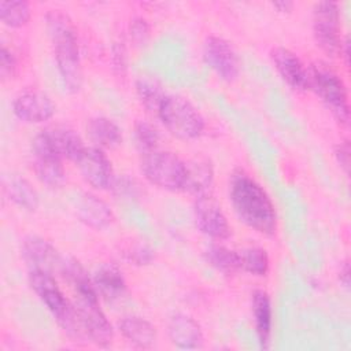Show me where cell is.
Listing matches in <instances>:
<instances>
[{
  "mask_svg": "<svg viewBox=\"0 0 351 351\" xmlns=\"http://www.w3.org/2000/svg\"><path fill=\"white\" fill-rule=\"evenodd\" d=\"M252 314L256 333L263 348L267 347L271 330V304L265 291H255L252 295Z\"/></svg>",
  "mask_w": 351,
  "mask_h": 351,
  "instance_id": "603a6c76",
  "label": "cell"
},
{
  "mask_svg": "<svg viewBox=\"0 0 351 351\" xmlns=\"http://www.w3.org/2000/svg\"><path fill=\"white\" fill-rule=\"evenodd\" d=\"M207 262L217 270L230 274L240 269L239 252L232 251L223 245H211L206 251Z\"/></svg>",
  "mask_w": 351,
  "mask_h": 351,
  "instance_id": "484cf974",
  "label": "cell"
},
{
  "mask_svg": "<svg viewBox=\"0 0 351 351\" xmlns=\"http://www.w3.org/2000/svg\"><path fill=\"white\" fill-rule=\"evenodd\" d=\"M214 180L213 166L206 159H192L185 163V178L182 191L195 195L196 197L211 193Z\"/></svg>",
  "mask_w": 351,
  "mask_h": 351,
  "instance_id": "d6986e66",
  "label": "cell"
},
{
  "mask_svg": "<svg viewBox=\"0 0 351 351\" xmlns=\"http://www.w3.org/2000/svg\"><path fill=\"white\" fill-rule=\"evenodd\" d=\"M240 269L254 276H266L269 270V256L263 248L251 247L239 252Z\"/></svg>",
  "mask_w": 351,
  "mask_h": 351,
  "instance_id": "4316f807",
  "label": "cell"
},
{
  "mask_svg": "<svg viewBox=\"0 0 351 351\" xmlns=\"http://www.w3.org/2000/svg\"><path fill=\"white\" fill-rule=\"evenodd\" d=\"M15 70V58L5 47H1L0 51V73L3 78L11 77Z\"/></svg>",
  "mask_w": 351,
  "mask_h": 351,
  "instance_id": "4dcf8cb0",
  "label": "cell"
},
{
  "mask_svg": "<svg viewBox=\"0 0 351 351\" xmlns=\"http://www.w3.org/2000/svg\"><path fill=\"white\" fill-rule=\"evenodd\" d=\"M324 101L337 121H348V99L341 78L326 64L317 63L308 71V86Z\"/></svg>",
  "mask_w": 351,
  "mask_h": 351,
  "instance_id": "8992f818",
  "label": "cell"
},
{
  "mask_svg": "<svg viewBox=\"0 0 351 351\" xmlns=\"http://www.w3.org/2000/svg\"><path fill=\"white\" fill-rule=\"evenodd\" d=\"M111 189L114 192H117L118 195H126V193L128 195H133L134 189H136V185L133 184L132 180H129L126 177H123V178H117L115 177Z\"/></svg>",
  "mask_w": 351,
  "mask_h": 351,
  "instance_id": "836d02e7",
  "label": "cell"
},
{
  "mask_svg": "<svg viewBox=\"0 0 351 351\" xmlns=\"http://www.w3.org/2000/svg\"><path fill=\"white\" fill-rule=\"evenodd\" d=\"M12 110L21 121L38 123L52 118L55 112V104L48 95L40 90H26L15 97Z\"/></svg>",
  "mask_w": 351,
  "mask_h": 351,
  "instance_id": "4fadbf2b",
  "label": "cell"
},
{
  "mask_svg": "<svg viewBox=\"0 0 351 351\" xmlns=\"http://www.w3.org/2000/svg\"><path fill=\"white\" fill-rule=\"evenodd\" d=\"M141 171L154 185L167 191H182L185 162L169 151L155 149L143 154Z\"/></svg>",
  "mask_w": 351,
  "mask_h": 351,
  "instance_id": "52a82bcc",
  "label": "cell"
},
{
  "mask_svg": "<svg viewBox=\"0 0 351 351\" xmlns=\"http://www.w3.org/2000/svg\"><path fill=\"white\" fill-rule=\"evenodd\" d=\"M0 18L7 26L21 27L30 18V7L22 0H3L0 1Z\"/></svg>",
  "mask_w": 351,
  "mask_h": 351,
  "instance_id": "83f0119b",
  "label": "cell"
},
{
  "mask_svg": "<svg viewBox=\"0 0 351 351\" xmlns=\"http://www.w3.org/2000/svg\"><path fill=\"white\" fill-rule=\"evenodd\" d=\"M271 60L288 85L295 89H306L308 86V71L296 53L280 47L271 51Z\"/></svg>",
  "mask_w": 351,
  "mask_h": 351,
  "instance_id": "2e32d148",
  "label": "cell"
},
{
  "mask_svg": "<svg viewBox=\"0 0 351 351\" xmlns=\"http://www.w3.org/2000/svg\"><path fill=\"white\" fill-rule=\"evenodd\" d=\"M273 5L276 8H278L281 12H285V11H289L293 7V3H291V1H277Z\"/></svg>",
  "mask_w": 351,
  "mask_h": 351,
  "instance_id": "8d00e7d4",
  "label": "cell"
},
{
  "mask_svg": "<svg viewBox=\"0 0 351 351\" xmlns=\"http://www.w3.org/2000/svg\"><path fill=\"white\" fill-rule=\"evenodd\" d=\"M22 256L30 270H40L51 273L60 269L62 259L56 250L44 239L29 236L22 244Z\"/></svg>",
  "mask_w": 351,
  "mask_h": 351,
  "instance_id": "5bb4252c",
  "label": "cell"
},
{
  "mask_svg": "<svg viewBox=\"0 0 351 351\" xmlns=\"http://www.w3.org/2000/svg\"><path fill=\"white\" fill-rule=\"evenodd\" d=\"M156 115L173 136L182 140L197 138L204 130V119L199 110L178 95H166Z\"/></svg>",
  "mask_w": 351,
  "mask_h": 351,
  "instance_id": "5b68a950",
  "label": "cell"
},
{
  "mask_svg": "<svg viewBox=\"0 0 351 351\" xmlns=\"http://www.w3.org/2000/svg\"><path fill=\"white\" fill-rule=\"evenodd\" d=\"M45 19L63 86L71 93L78 92L82 85V69L75 27L60 10H51Z\"/></svg>",
  "mask_w": 351,
  "mask_h": 351,
  "instance_id": "3957f363",
  "label": "cell"
},
{
  "mask_svg": "<svg viewBox=\"0 0 351 351\" xmlns=\"http://www.w3.org/2000/svg\"><path fill=\"white\" fill-rule=\"evenodd\" d=\"M114 63H115V67H119V69H123L125 67V49L123 47H115L114 48Z\"/></svg>",
  "mask_w": 351,
  "mask_h": 351,
  "instance_id": "e575fe53",
  "label": "cell"
},
{
  "mask_svg": "<svg viewBox=\"0 0 351 351\" xmlns=\"http://www.w3.org/2000/svg\"><path fill=\"white\" fill-rule=\"evenodd\" d=\"M313 33L317 45L329 56L341 53L340 12L336 1H319L313 8Z\"/></svg>",
  "mask_w": 351,
  "mask_h": 351,
  "instance_id": "ba28073f",
  "label": "cell"
},
{
  "mask_svg": "<svg viewBox=\"0 0 351 351\" xmlns=\"http://www.w3.org/2000/svg\"><path fill=\"white\" fill-rule=\"evenodd\" d=\"M193 218L197 229L206 236L217 240H225L230 236L228 219L211 193L196 197L193 206Z\"/></svg>",
  "mask_w": 351,
  "mask_h": 351,
  "instance_id": "30bf717a",
  "label": "cell"
},
{
  "mask_svg": "<svg viewBox=\"0 0 351 351\" xmlns=\"http://www.w3.org/2000/svg\"><path fill=\"white\" fill-rule=\"evenodd\" d=\"M41 133L62 159L77 162L86 148L80 134L67 126H51L44 129Z\"/></svg>",
  "mask_w": 351,
  "mask_h": 351,
  "instance_id": "9a60e30c",
  "label": "cell"
},
{
  "mask_svg": "<svg viewBox=\"0 0 351 351\" xmlns=\"http://www.w3.org/2000/svg\"><path fill=\"white\" fill-rule=\"evenodd\" d=\"M93 285L96 291L107 300H115L126 291L125 278L121 270L110 263L97 269L93 277Z\"/></svg>",
  "mask_w": 351,
  "mask_h": 351,
  "instance_id": "44dd1931",
  "label": "cell"
},
{
  "mask_svg": "<svg viewBox=\"0 0 351 351\" xmlns=\"http://www.w3.org/2000/svg\"><path fill=\"white\" fill-rule=\"evenodd\" d=\"M149 34V29L148 25L144 19L137 18L133 21V23L130 25V36L137 43V44H143L147 41Z\"/></svg>",
  "mask_w": 351,
  "mask_h": 351,
  "instance_id": "1f68e13d",
  "label": "cell"
},
{
  "mask_svg": "<svg viewBox=\"0 0 351 351\" xmlns=\"http://www.w3.org/2000/svg\"><path fill=\"white\" fill-rule=\"evenodd\" d=\"M84 180L96 189H111L115 180L111 162L99 147H86L75 162Z\"/></svg>",
  "mask_w": 351,
  "mask_h": 351,
  "instance_id": "7c38bea8",
  "label": "cell"
},
{
  "mask_svg": "<svg viewBox=\"0 0 351 351\" xmlns=\"http://www.w3.org/2000/svg\"><path fill=\"white\" fill-rule=\"evenodd\" d=\"M134 137H136L137 147L140 148V151L143 154L158 149L159 134L151 123L144 122V121H138L134 126Z\"/></svg>",
  "mask_w": 351,
  "mask_h": 351,
  "instance_id": "f1b7e54d",
  "label": "cell"
},
{
  "mask_svg": "<svg viewBox=\"0 0 351 351\" xmlns=\"http://www.w3.org/2000/svg\"><path fill=\"white\" fill-rule=\"evenodd\" d=\"M204 62L225 81H233L239 75V58L232 45L221 37H207L203 45Z\"/></svg>",
  "mask_w": 351,
  "mask_h": 351,
  "instance_id": "8fae6325",
  "label": "cell"
},
{
  "mask_svg": "<svg viewBox=\"0 0 351 351\" xmlns=\"http://www.w3.org/2000/svg\"><path fill=\"white\" fill-rule=\"evenodd\" d=\"M125 256L129 262H133L134 265H148L154 259V252L144 244H136L126 250Z\"/></svg>",
  "mask_w": 351,
  "mask_h": 351,
  "instance_id": "f546056e",
  "label": "cell"
},
{
  "mask_svg": "<svg viewBox=\"0 0 351 351\" xmlns=\"http://www.w3.org/2000/svg\"><path fill=\"white\" fill-rule=\"evenodd\" d=\"M136 90L143 106L149 111L158 114L162 101L166 97L162 85L151 78H140L136 84Z\"/></svg>",
  "mask_w": 351,
  "mask_h": 351,
  "instance_id": "d4e9b609",
  "label": "cell"
},
{
  "mask_svg": "<svg viewBox=\"0 0 351 351\" xmlns=\"http://www.w3.org/2000/svg\"><path fill=\"white\" fill-rule=\"evenodd\" d=\"M33 169L37 178L48 186H60L64 180L62 158L52 149L43 133H38L32 143Z\"/></svg>",
  "mask_w": 351,
  "mask_h": 351,
  "instance_id": "9c48e42d",
  "label": "cell"
},
{
  "mask_svg": "<svg viewBox=\"0 0 351 351\" xmlns=\"http://www.w3.org/2000/svg\"><path fill=\"white\" fill-rule=\"evenodd\" d=\"M229 196L236 215L248 228L267 236L276 232L277 217L269 195L243 170L233 173Z\"/></svg>",
  "mask_w": 351,
  "mask_h": 351,
  "instance_id": "7a4b0ae2",
  "label": "cell"
},
{
  "mask_svg": "<svg viewBox=\"0 0 351 351\" xmlns=\"http://www.w3.org/2000/svg\"><path fill=\"white\" fill-rule=\"evenodd\" d=\"M169 336L180 348H200L203 332L199 324L189 315L176 314L169 322Z\"/></svg>",
  "mask_w": 351,
  "mask_h": 351,
  "instance_id": "ac0fdd59",
  "label": "cell"
},
{
  "mask_svg": "<svg viewBox=\"0 0 351 351\" xmlns=\"http://www.w3.org/2000/svg\"><path fill=\"white\" fill-rule=\"evenodd\" d=\"M86 130L90 140L99 148H114L122 141L121 129L114 121L106 117H96L89 119Z\"/></svg>",
  "mask_w": 351,
  "mask_h": 351,
  "instance_id": "7402d4cb",
  "label": "cell"
},
{
  "mask_svg": "<svg viewBox=\"0 0 351 351\" xmlns=\"http://www.w3.org/2000/svg\"><path fill=\"white\" fill-rule=\"evenodd\" d=\"M29 284L67 335L74 339H85L74 304L66 299L51 273L30 270Z\"/></svg>",
  "mask_w": 351,
  "mask_h": 351,
  "instance_id": "277c9868",
  "label": "cell"
},
{
  "mask_svg": "<svg viewBox=\"0 0 351 351\" xmlns=\"http://www.w3.org/2000/svg\"><path fill=\"white\" fill-rule=\"evenodd\" d=\"M78 219L93 229H103L114 221L108 204L92 193H82L75 204Z\"/></svg>",
  "mask_w": 351,
  "mask_h": 351,
  "instance_id": "e0dca14e",
  "label": "cell"
},
{
  "mask_svg": "<svg viewBox=\"0 0 351 351\" xmlns=\"http://www.w3.org/2000/svg\"><path fill=\"white\" fill-rule=\"evenodd\" d=\"M59 270L74 289L75 303L73 304L85 339L101 347L108 346L112 339V328L99 306L97 291L88 273L73 258H63Z\"/></svg>",
  "mask_w": 351,
  "mask_h": 351,
  "instance_id": "6da1fadb",
  "label": "cell"
},
{
  "mask_svg": "<svg viewBox=\"0 0 351 351\" xmlns=\"http://www.w3.org/2000/svg\"><path fill=\"white\" fill-rule=\"evenodd\" d=\"M339 278H340V281L343 282V285H344L346 288L350 287V265H348V262H344L343 266L340 267Z\"/></svg>",
  "mask_w": 351,
  "mask_h": 351,
  "instance_id": "d590c367",
  "label": "cell"
},
{
  "mask_svg": "<svg viewBox=\"0 0 351 351\" xmlns=\"http://www.w3.org/2000/svg\"><path fill=\"white\" fill-rule=\"evenodd\" d=\"M118 328L125 339H128L130 343L140 348H149L156 341L155 326L141 317H123L119 321Z\"/></svg>",
  "mask_w": 351,
  "mask_h": 351,
  "instance_id": "ffe728a7",
  "label": "cell"
},
{
  "mask_svg": "<svg viewBox=\"0 0 351 351\" xmlns=\"http://www.w3.org/2000/svg\"><path fill=\"white\" fill-rule=\"evenodd\" d=\"M335 156H336L339 165L347 173L348 171V166H350V145H348V141H343V143L336 145Z\"/></svg>",
  "mask_w": 351,
  "mask_h": 351,
  "instance_id": "d6a6232c",
  "label": "cell"
},
{
  "mask_svg": "<svg viewBox=\"0 0 351 351\" xmlns=\"http://www.w3.org/2000/svg\"><path fill=\"white\" fill-rule=\"evenodd\" d=\"M5 192L15 204L26 210H36L38 206V195L32 184L21 177L12 178L5 186Z\"/></svg>",
  "mask_w": 351,
  "mask_h": 351,
  "instance_id": "cb8c5ba5",
  "label": "cell"
}]
</instances>
